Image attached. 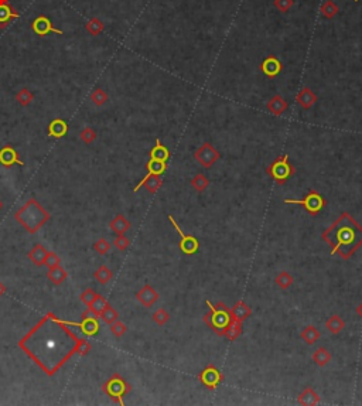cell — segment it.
I'll return each instance as SVG.
<instances>
[{"label": "cell", "instance_id": "1", "mask_svg": "<svg viewBox=\"0 0 362 406\" xmlns=\"http://www.w3.org/2000/svg\"><path fill=\"white\" fill-rule=\"evenodd\" d=\"M78 340L63 320L50 313L20 340L19 347L45 374L52 376L76 354Z\"/></svg>", "mask_w": 362, "mask_h": 406}, {"label": "cell", "instance_id": "2", "mask_svg": "<svg viewBox=\"0 0 362 406\" xmlns=\"http://www.w3.org/2000/svg\"><path fill=\"white\" fill-rule=\"evenodd\" d=\"M323 241L331 245V255H340L348 260L362 247V227L348 214L343 212L321 235Z\"/></svg>", "mask_w": 362, "mask_h": 406}, {"label": "cell", "instance_id": "3", "mask_svg": "<svg viewBox=\"0 0 362 406\" xmlns=\"http://www.w3.org/2000/svg\"><path fill=\"white\" fill-rule=\"evenodd\" d=\"M16 220L19 224H21L29 232H37L38 229L44 225L45 222L50 220V214L45 211L38 201L36 200H29L21 208L14 214Z\"/></svg>", "mask_w": 362, "mask_h": 406}, {"label": "cell", "instance_id": "4", "mask_svg": "<svg viewBox=\"0 0 362 406\" xmlns=\"http://www.w3.org/2000/svg\"><path fill=\"white\" fill-rule=\"evenodd\" d=\"M208 309H210L211 314H205V323L210 326L212 330L215 331L218 336H224L225 330L228 329V326L232 321V316H231V309L224 305L222 302H219L218 305L214 306L210 303V300L205 302Z\"/></svg>", "mask_w": 362, "mask_h": 406}, {"label": "cell", "instance_id": "5", "mask_svg": "<svg viewBox=\"0 0 362 406\" xmlns=\"http://www.w3.org/2000/svg\"><path fill=\"white\" fill-rule=\"evenodd\" d=\"M294 172H296V169L290 165L289 156H287V154L277 157V159L274 160L273 163L266 169L267 174L273 178L274 181H276L279 185L285 184L287 180L294 174Z\"/></svg>", "mask_w": 362, "mask_h": 406}, {"label": "cell", "instance_id": "6", "mask_svg": "<svg viewBox=\"0 0 362 406\" xmlns=\"http://www.w3.org/2000/svg\"><path fill=\"white\" fill-rule=\"evenodd\" d=\"M103 391L112 398L114 400H116L119 405H123V396L130 391V385L127 384L119 374H115L108 382H105L103 385Z\"/></svg>", "mask_w": 362, "mask_h": 406}, {"label": "cell", "instance_id": "7", "mask_svg": "<svg viewBox=\"0 0 362 406\" xmlns=\"http://www.w3.org/2000/svg\"><path fill=\"white\" fill-rule=\"evenodd\" d=\"M285 203L301 205L309 214L316 215V214H318L321 209L324 208V205L327 204V201H325V198H323L320 194H318L317 191L312 190L309 191V194H307L303 200H292V198H286Z\"/></svg>", "mask_w": 362, "mask_h": 406}, {"label": "cell", "instance_id": "8", "mask_svg": "<svg viewBox=\"0 0 362 406\" xmlns=\"http://www.w3.org/2000/svg\"><path fill=\"white\" fill-rule=\"evenodd\" d=\"M169 221L172 222V225L174 227V229H176L177 234L180 235V243H178V247L181 249V252L184 255L197 254L198 249H200V242H198L197 238H196L194 235H188V234L185 235L184 232H183V229L180 228V225L176 222V220H174V216L173 215H169Z\"/></svg>", "mask_w": 362, "mask_h": 406}, {"label": "cell", "instance_id": "9", "mask_svg": "<svg viewBox=\"0 0 362 406\" xmlns=\"http://www.w3.org/2000/svg\"><path fill=\"white\" fill-rule=\"evenodd\" d=\"M219 157H221L219 152L208 142L203 143L194 153V159L197 160V163L203 166L204 169L212 167L219 160Z\"/></svg>", "mask_w": 362, "mask_h": 406}, {"label": "cell", "instance_id": "10", "mask_svg": "<svg viewBox=\"0 0 362 406\" xmlns=\"http://www.w3.org/2000/svg\"><path fill=\"white\" fill-rule=\"evenodd\" d=\"M198 380L208 389L214 391L224 381V375L219 369L216 368L215 365H208L198 374Z\"/></svg>", "mask_w": 362, "mask_h": 406}, {"label": "cell", "instance_id": "11", "mask_svg": "<svg viewBox=\"0 0 362 406\" xmlns=\"http://www.w3.org/2000/svg\"><path fill=\"white\" fill-rule=\"evenodd\" d=\"M64 321V320H63ZM67 326H76L87 334V336H95L99 331V324L96 320V316L91 310L82 314V320L79 323H70V321H64Z\"/></svg>", "mask_w": 362, "mask_h": 406}, {"label": "cell", "instance_id": "12", "mask_svg": "<svg viewBox=\"0 0 362 406\" xmlns=\"http://www.w3.org/2000/svg\"><path fill=\"white\" fill-rule=\"evenodd\" d=\"M261 70L269 78H274V76H277L283 71V64H282V61L277 57L269 56V57L263 60V63L261 65Z\"/></svg>", "mask_w": 362, "mask_h": 406}, {"label": "cell", "instance_id": "13", "mask_svg": "<svg viewBox=\"0 0 362 406\" xmlns=\"http://www.w3.org/2000/svg\"><path fill=\"white\" fill-rule=\"evenodd\" d=\"M136 299L139 300L140 305L149 309L159 300V293H157L156 289H153L150 285H145L139 292L136 293Z\"/></svg>", "mask_w": 362, "mask_h": 406}, {"label": "cell", "instance_id": "14", "mask_svg": "<svg viewBox=\"0 0 362 406\" xmlns=\"http://www.w3.org/2000/svg\"><path fill=\"white\" fill-rule=\"evenodd\" d=\"M32 27H33V32L36 33V34H38V36H45V34H48V33L64 34L63 30L55 29V27L52 25V23L50 21V19L45 17V16H38L37 19L33 21Z\"/></svg>", "mask_w": 362, "mask_h": 406}, {"label": "cell", "instance_id": "15", "mask_svg": "<svg viewBox=\"0 0 362 406\" xmlns=\"http://www.w3.org/2000/svg\"><path fill=\"white\" fill-rule=\"evenodd\" d=\"M0 165L5 167H12L13 165L24 166V163L20 160L19 154L12 146H5L0 149Z\"/></svg>", "mask_w": 362, "mask_h": 406}, {"label": "cell", "instance_id": "16", "mask_svg": "<svg viewBox=\"0 0 362 406\" xmlns=\"http://www.w3.org/2000/svg\"><path fill=\"white\" fill-rule=\"evenodd\" d=\"M161 184H163V180H161V176H156V174H153V176H149V174H146L145 177H143V180L140 181L139 184L134 187V193L136 191H139L142 187H145L150 194H154V193H157L159 191V188L161 187Z\"/></svg>", "mask_w": 362, "mask_h": 406}, {"label": "cell", "instance_id": "17", "mask_svg": "<svg viewBox=\"0 0 362 406\" xmlns=\"http://www.w3.org/2000/svg\"><path fill=\"white\" fill-rule=\"evenodd\" d=\"M231 316H232V320H236V321H239V323H243L245 320H248V318L252 316V309H250L243 300H239V302H236L235 306L231 309Z\"/></svg>", "mask_w": 362, "mask_h": 406}, {"label": "cell", "instance_id": "18", "mask_svg": "<svg viewBox=\"0 0 362 406\" xmlns=\"http://www.w3.org/2000/svg\"><path fill=\"white\" fill-rule=\"evenodd\" d=\"M296 102H297L303 109H310L312 106L316 105V102H317V95L314 94V91L304 87L301 91H299V94L296 96Z\"/></svg>", "mask_w": 362, "mask_h": 406}, {"label": "cell", "instance_id": "19", "mask_svg": "<svg viewBox=\"0 0 362 406\" xmlns=\"http://www.w3.org/2000/svg\"><path fill=\"white\" fill-rule=\"evenodd\" d=\"M266 108L267 111H269L272 115H274V116H280V115H283L286 112L287 108H289V105H287V102L285 101L282 96L274 95L273 98H270V101L267 102Z\"/></svg>", "mask_w": 362, "mask_h": 406}, {"label": "cell", "instance_id": "20", "mask_svg": "<svg viewBox=\"0 0 362 406\" xmlns=\"http://www.w3.org/2000/svg\"><path fill=\"white\" fill-rule=\"evenodd\" d=\"M68 132V123L64 119H52L48 125V136L51 138H63Z\"/></svg>", "mask_w": 362, "mask_h": 406}, {"label": "cell", "instance_id": "21", "mask_svg": "<svg viewBox=\"0 0 362 406\" xmlns=\"http://www.w3.org/2000/svg\"><path fill=\"white\" fill-rule=\"evenodd\" d=\"M47 254H48V251L45 249V247H43L41 243H37V245H34V247L32 248V251L29 252V259L32 260L33 265L41 266V265H44V260Z\"/></svg>", "mask_w": 362, "mask_h": 406}, {"label": "cell", "instance_id": "22", "mask_svg": "<svg viewBox=\"0 0 362 406\" xmlns=\"http://www.w3.org/2000/svg\"><path fill=\"white\" fill-rule=\"evenodd\" d=\"M297 402H299L300 405H305V406L318 405V403H320V396H318V394L313 389V388L307 387L304 391L299 395Z\"/></svg>", "mask_w": 362, "mask_h": 406}, {"label": "cell", "instance_id": "23", "mask_svg": "<svg viewBox=\"0 0 362 406\" xmlns=\"http://www.w3.org/2000/svg\"><path fill=\"white\" fill-rule=\"evenodd\" d=\"M170 150L160 142V139H156V145L150 150V159L154 160H160V161H164L167 163L169 159H170Z\"/></svg>", "mask_w": 362, "mask_h": 406}, {"label": "cell", "instance_id": "24", "mask_svg": "<svg viewBox=\"0 0 362 406\" xmlns=\"http://www.w3.org/2000/svg\"><path fill=\"white\" fill-rule=\"evenodd\" d=\"M109 227H110V229L114 231L115 234L122 235L130 229V222L127 221L123 215H116L112 221L109 222Z\"/></svg>", "mask_w": 362, "mask_h": 406}, {"label": "cell", "instance_id": "25", "mask_svg": "<svg viewBox=\"0 0 362 406\" xmlns=\"http://www.w3.org/2000/svg\"><path fill=\"white\" fill-rule=\"evenodd\" d=\"M345 327V321L340 317L338 314H332L327 321H325V329L330 331L331 334H340Z\"/></svg>", "mask_w": 362, "mask_h": 406}, {"label": "cell", "instance_id": "26", "mask_svg": "<svg viewBox=\"0 0 362 406\" xmlns=\"http://www.w3.org/2000/svg\"><path fill=\"white\" fill-rule=\"evenodd\" d=\"M300 337L307 345H313V344H316L320 340V331L314 326H307L300 333Z\"/></svg>", "mask_w": 362, "mask_h": 406}, {"label": "cell", "instance_id": "27", "mask_svg": "<svg viewBox=\"0 0 362 406\" xmlns=\"http://www.w3.org/2000/svg\"><path fill=\"white\" fill-rule=\"evenodd\" d=\"M68 273L65 272V269L63 266L58 265L57 267H52V269H48V279L54 283V285H63L65 279H67Z\"/></svg>", "mask_w": 362, "mask_h": 406}, {"label": "cell", "instance_id": "28", "mask_svg": "<svg viewBox=\"0 0 362 406\" xmlns=\"http://www.w3.org/2000/svg\"><path fill=\"white\" fill-rule=\"evenodd\" d=\"M313 361L317 364L318 367H325L328 362L331 361V354L328 353V349L324 348V347H320L317 348L314 353H313Z\"/></svg>", "mask_w": 362, "mask_h": 406}, {"label": "cell", "instance_id": "29", "mask_svg": "<svg viewBox=\"0 0 362 406\" xmlns=\"http://www.w3.org/2000/svg\"><path fill=\"white\" fill-rule=\"evenodd\" d=\"M146 169H147V174H149V176H153V174H156V176H161V174H163V173L167 170V163H164V161H160V160L150 159L149 161H147Z\"/></svg>", "mask_w": 362, "mask_h": 406}, {"label": "cell", "instance_id": "30", "mask_svg": "<svg viewBox=\"0 0 362 406\" xmlns=\"http://www.w3.org/2000/svg\"><path fill=\"white\" fill-rule=\"evenodd\" d=\"M320 12H321V16H323L324 19L330 20L337 16L338 12H340V9H338V6L332 2V0H325L324 3L321 5V7H320Z\"/></svg>", "mask_w": 362, "mask_h": 406}, {"label": "cell", "instance_id": "31", "mask_svg": "<svg viewBox=\"0 0 362 406\" xmlns=\"http://www.w3.org/2000/svg\"><path fill=\"white\" fill-rule=\"evenodd\" d=\"M241 333H242V323L236 321V320H232L231 324L228 326V329H227L225 333H224L222 337H227L229 341H234V340H236L238 337L241 336Z\"/></svg>", "mask_w": 362, "mask_h": 406}, {"label": "cell", "instance_id": "32", "mask_svg": "<svg viewBox=\"0 0 362 406\" xmlns=\"http://www.w3.org/2000/svg\"><path fill=\"white\" fill-rule=\"evenodd\" d=\"M274 283L279 286L280 289L286 290V289H289V287L294 283V279H293V276L290 273L283 270V272H280L279 275L274 278Z\"/></svg>", "mask_w": 362, "mask_h": 406}, {"label": "cell", "instance_id": "33", "mask_svg": "<svg viewBox=\"0 0 362 406\" xmlns=\"http://www.w3.org/2000/svg\"><path fill=\"white\" fill-rule=\"evenodd\" d=\"M191 185H192V188L196 191H198V193H203V191L207 190V187L210 185V180L205 177L204 174H196L194 177H192V180H191Z\"/></svg>", "mask_w": 362, "mask_h": 406}, {"label": "cell", "instance_id": "34", "mask_svg": "<svg viewBox=\"0 0 362 406\" xmlns=\"http://www.w3.org/2000/svg\"><path fill=\"white\" fill-rule=\"evenodd\" d=\"M20 17V14L14 13L12 10V7L6 5V3H0V24H5L10 19H17Z\"/></svg>", "mask_w": 362, "mask_h": 406}, {"label": "cell", "instance_id": "35", "mask_svg": "<svg viewBox=\"0 0 362 406\" xmlns=\"http://www.w3.org/2000/svg\"><path fill=\"white\" fill-rule=\"evenodd\" d=\"M106 306H108L106 299L103 297V296H101V294H98L95 300H94V302H92V303H91L88 307H89V310L92 311L96 317H99V316H101V313L103 311V309H105Z\"/></svg>", "mask_w": 362, "mask_h": 406}, {"label": "cell", "instance_id": "36", "mask_svg": "<svg viewBox=\"0 0 362 406\" xmlns=\"http://www.w3.org/2000/svg\"><path fill=\"white\" fill-rule=\"evenodd\" d=\"M99 317H101L106 324H112V323H115L118 318H119V314H118V311L115 310L114 307H112V306L108 303V306L103 309V311H102Z\"/></svg>", "mask_w": 362, "mask_h": 406}, {"label": "cell", "instance_id": "37", "mask_svg": "<svg viewBox=\"0 0 362 406\" xmlns=\"http://www.w3.org/2000/svg\"><path fill=\"white\" fill-rule=\"evenodd\" d=\"M95 279L102 285H106L112 279V270L108 266H99L95 272Z\"/></svg>", "mask_w": 362, "mask_h": 406}, {"label": "cell", "instance_id": "38", "mask_svg": "<svg viewBox=\"0 0 362 406\" xmlns=\"http://www.w3.org/2000/svg\"><path fill=\"white\" fill-rule=\"evenodd\" d=\"M153 321L157 324V326H164V324L169 323V320H170V314H169V311L164 310V309H159V310H156L154 313H153Z\"/></svg>", "mask_w": 362, "mask_h": 406}, {"label": "cell", "instance_id": "39", "mask_svg": "<svg viewBox=\"0 0 362 406\" xmlns=\"http://www.w3.org/2000/svg\"><path fill=\"white\" fill-rule=\"evenodd\" d=\"M94 249H95L96 254L99 255H106L110 251V243H109L105 238H101L94 243Z\"/></svg>", "mask_w": 362, "mask_h": 406}, {"label": "cell", "instance_id": "40", "mask_svg": "<svg viewBox=\"0 0 362 406\" xmlns=\"http://www.w3.org/2000/svg\"><path fill=\"white\" fill-rule=\"evenodd\" d=\"M126 331H127L126 324L122 323V321H119V320H116L115 323L110 324V333H112L115 337H118V338H121V337L123 336Z\"/></svg>", "mask_w": 362, "mask_h": 406}, {"label": "cell", "instance_id": "41", "mask_svg": "<svg viewBox=\"0 0 362 406\" xmlns=\"http://www.w3.org/2000/svg\"><path fill=\"white\" fill-rule=\"evenodd\" d=\"M91 99H92V102H94L95 105L101 106V105H103L105 102L108 101V95H106V92L102 91V89H95V91L92 92V95H91Z\"/></svg>", "mask_w": 362, "mask_h": 406}, {"label": "cell", "instance_id": "42", "mask_svg": "<svg viewBox=\"0 0 362 406\" xmlns=\"http://www.w3.org/2000/svg\"><path fill=\"white\" fill-rule=\"evenodd\" d=\"M33 101V94L29 89H21L19 94H17V102H19L21 106H27L30 105V102Z\"/></svg>", "mask_w": 362, "mask_h": 406}, {"label": "cell", "instance_id": "43", "mask_svg": "<svg viewBox=\"0 0 362 406\" xmlns=\"http://www.w3.org/2000/svg\"><path fill=\"white\" fill-rule=\"evenodd\" d=\"M79 138L82 139L83 143H87V145H91L94 140L96 139V133L94 129H91V127H85L82 132H81V134H79Z\"/></svg>", "mask_w": 362, "mask_h": 406}, {"label": "cell", "instance_id": "44", "mask_svg": "<svg viewBox=\"0 0 362 406\" xmlns=\"http://www.w3.org/2000/svg\"><path fill=\"white\" fill-rule=\"evenodd\" d=\"M60 262H61V259H60V256H58L57 254H54V252H48V254H47V256H45L44 265L48 267V269H52V267H57L58 265H60Z\"/></svg>", "mask_w": 362, "mask_h": 406}, {"label": "cell", "instance_id": "45", "mask_svg": "<svg viewBox=\"0 0 362 406\" xmlns=\"http://www.w3.org/2000/svg\"><path fill=\"white\" fill-rule=\"evenodd\" d=\"M96 296H98V293L94 290V289H87V290H83L82 293H81V296H79V299H81V302L82 303H85L87 306H89L94 300L96 299Z\"/></svg>", "mask_w": 362, "mask_h": 406}, {"label": "cell", "instance_id": "46", "mask_svg": "<svg viewBox=\"0 0 362 406\" xmlns=\"http://www.w3.org/2000/svg\"><path fill=\"white\" fill-rule=\"evenodd\" d=\"M114 245L116 249H119V251H125V249H127V248H129V245H130V241H129V238H126V236H125V234H122V235H118V236L115 238Z\"/></svg>", "mask_w": 362, "mask_h": 406}, {"label": "cell", "instance_id": "47", "mask_svg": "<svg viewBox=\"0 0 362 406\" xmlns=\"http://www.w3.org/2000/svg\"><path fill=\"white\" fill-rule=\"evenodd\" d=\"M294 5V0H274V7L280 13H287Z\"/></svg>", "mask_w": 362, "mask_h": 406}, {"label": "cell", "instance_id": "48", "mask_svg": "<svg viewBox=\"0 0 362 406\" xmlns=\"http://www.w3.org/2000/svg\"><path fill=\"white\" fill-rule=\"evenodd\" d=\"M91 348H92V347H91V344H89L87 340H82V338L78 340V345H76V354H78V356L81 357L87 356L89 351H91Z\"/></svg>", "mask_w": 362, "mask_h": 406}, {"label": "cell", "instance_id": "49", "mask_svg": "<svg viewBox=\"0 0 362 406\" xmlns=\"http://www.w3.org/2000/svg\"><path fill=\"white\" fill-rule=\"evenodd\" d=\"M88 30L92 33V34H95L96 36V34H99V33L103 30V25H102V23L99 20H92V21H89Z\"/></svg>", "mask_w": 362, "mask_h": 406}, {"label": "cell", "instance_id": "50", "mask_svg": "<svg viewBox=\"0 0 362 406\" xmlns=\"http://www.w3.org/2000/svg\"><path fill=\"white\" fill-rule=\"evenodd\" d=\"M5 293H6V287H5V285H3V283H0V297H2Z\"/></svg>", "mask_w": 362, "mask_h": 406}, {"label": "cell", "instance_id": "51", "mask_svg": "<svg viewBox=\"0 0 362 406\" xmlns=\"http://www.w3.org/2000/svg\"><path fill=\"white\" fill-rule=\"evenodd\" d=\"M356 314H358V316L362 318V303L358 306V307H356Z\"/></svg>", "mask_w": 362, "mask_h": 406}, {"label": "cell", "instance_id": "52", "mask_svg": "<svg viewBox=\"0 0 362 406\" xmlns=\"http://www.w3.org/2000/svg\"><path fill=\"white\" fill-rule=\"evenodd\" d=\"M2 208H3V201L0 200V211H2Z\"/></svg>", "mask_w": 362, "mask_h": 406}, {"label": "cell", "instance_id": "53", "mask_svg": "<svg viewBox=\"0 0 362 406\" xmlns=\"http://www.w3.org/2000/svg\"><path fill=\"white\" fill-rule=\"evenodd\" d=\"M354 2H359V0H354Z\"/></svg>", "mask_w": 362, "mask_h": 406}]
</instances>
